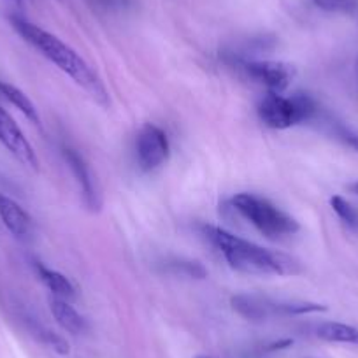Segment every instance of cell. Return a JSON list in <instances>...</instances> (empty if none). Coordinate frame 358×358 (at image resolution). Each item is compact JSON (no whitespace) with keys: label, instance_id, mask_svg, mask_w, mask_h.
<instances>
[{"label":"cell","instance_id":"277c9868","mask_svg":"<svg viewBox=\"0 0 358 358\" xmlns=\"http://www.w3.org/2000/svg\"><path fill=\"white\" fill-rule=\"evenodd\" d=\"M318 102L306 92H295L290 97L283 94H267L258 102L257 113L265 127L274 130H287L301 123L311 122L318 115Z\"/></svg>","mask_w":358,"mask_h":358},{"label":"cell","instance_id":"4fadbf2b","mask_svg":"<svg viewBox=\"0 0 358 358\" xmlns=\"http://www.w3.org/2000/svg\"><path fill=\"white\" fill-rule=\"evenodd\" d=\"M316 336L327 343L358 344V329L341 322H325L316 329Z\"/></svg>","mask_w":358,"mask_h":358},{"label":"cell","instance_id":"9c48e42d","mask_svg":"<svg viewBox=\"0 0 358 358\" xmlns=\"http://www.w3.org/2000/svg\"><path fill=\"white\" fill-rule=\"evenodd\" d=\"M0 220L18 239H27L32 234V218L29 213L15 199L4 194H0Z\"/></svg>","mask_w":358,"mask_h":358},{"label":"cell","instance_id":"2e32d148","mask_svg":"<svg viewBox=\"0 0 358 358\" xmlns=\"http://www.w3.org/2000/svg\"><path fill=\"white\" fill-rule=\"evenodd\" d=\"M330 206H332L334 213H336V215L339 216V218L343 220L346 225L357 229V227H358V213H357V209H355L353 206H351L350 202L346 201V199L341 197V195H334V197L330 199Z\"/></svg>","mask_w":358,"mask_h":358},{"label":"cell","instance_id":"7c38bea8","mask_svg":"<svg viewBox=\"0 0 358 358\" xmlns=\"http://www.w3.org/2000/svg\"><path fill=\"white\" fill-rule=\"evenodd\" d=\"M36 271L39 280L43 281L44 287L51 292L53 297L65 299V301H72V299L76 297V288L67 276H64V274L55 271V268L46 267V265L41 264V262H36Z\"/></svg>","mask_w":358,"mask_h":358},{"label":"cell","instance_id":"ba28073f","mask_svg":"<svg viewBox=\"0 0 358 358\" xmlns=\"http://www.w3.org/2000/svg\"><path fill=\"white\" fill-rule=\"evenodd\" d=\"M62 153H64L65 162H67L69 169H71L76 181H78L79 190H81L83 201H85L86 208H88L92 213L101 211V206H102L101 194H99L94 174H92V171H90L85 158H83L78 151L72 150V148H64Z\"/></svg>","mask_w":358,"mask_h":358},{"label":"cell","instance_id":"cb8c5ba5","mask_svg":"<svg viewBox=\"0 0 358 358\" xmlns=\"http://www.w3.org/2000/svg\"><path fill=\"white\" fill-rule=\"evenodd\" d=\"M357 71H358V62H357Z\"/></svg>","mask_w":358,"mask_h":358},{"label":"cell","instance_id":"ac0fdd59","mask_svg":"<svg viewBox=\"0 0 358 358\" xmlns=\"http://www.w3.org/2000/svg\"><path fill=\"white\" fill-rule=\"evenodd\" d=\"M313 4L325 13H351L355 0H313Z\"/></svg>","mask_w":358,"mask_h":358},{"label":"cell","instance_id":"44dd1931","mask_svg":"<svg viewBox=\"0 0 358 358\" xmlns=\"http://www.w3.org/2000/svg\"><path fill=\"white\" fill-rule=\"evenodd\" d=\"M348 190H350L351 194L357 195V197H358V181H355V183H351L350 187H348Z\"/></svg>","mask_w":358,"mask_h":358},{"label":"cell","instance_id":"603a6c76","mask_svg":"<svg viewBox=\"0 0 358 358\" xmlns=\"http://www.w3.org/2000/svg\"><path fill=\"white\" fill-rule=\"evenodd\" d=\"M197 358H211V357H197Z\"/></svg>","mask_w":358,"mask_h":358},{"label":"cell","instance_id":"3957f363","mask_svg":"<svg viewBox=\"0 0 358 358\" xmlns=\"http://www.w3.org/2000/svg\"><path fill=\"white\" fill-rule=\"evenodd\" d=\"M230 204L262 236L271 241L287 239V237L295 236L301 230V225L294 216L283 211L273 201L260 197L257 194L241 192V194L234 195Z\"/></svg>","mask_w":358,"mask_h":358},{"label":"cell","instance_id":"e0dca14e","mask_svg":"<svg viewBox=\"0 0 358 358\" xmlns=\"http://www.w3.org/2000/svg\"><path fill=\"white\" fill-rule=\"evenodd\" d=\"M39 339L43 341L48 348H51L55 353L62 355V357H64V355H69V351H71V346H69L65 337H62L60 334L57 332H51V330L48 329H39Z\"/></svg>","mask_w":358,"mask_h":358},{"label":"cell","instance_id":"7402d4cb","mask_svg":"<svg viewBox=\"0 0 358 358\" xmlns=\"http://www.w3.org/2000/svg\"><path fill=\"white\" fill-rule=\"evenodd\" d=\"M11 2H16V4H22V0H11Z\"/></svg>","mask_w":358,"mask_h":358},{"label":"cell","instance_id":"9a60e30c","mask_svg":"<svg viewBox=\"0 0 358 358\" xmlns=\"http://www.w3.org/2000/svg\"><path fill=\"white\" fill-rule=\"evenodd\" d=\"M165 271L176 274V276L179 274V276L195 278V280H204V278L208 276V271H206V267L201 264V262H188V260L167 262Z\"/></svg>","mask_w":358,"mask_h":358},{"label":"cell","instance_id":"52a82bcc","mask_svg":"<svg viewBox=\"0 0 358 358\" xmlns=\"http://www.w3.org/2000/svg\"><path fill=\"white\" fill-rule=\"evenodd\" d=\"M0 144L20 164L32 169V171H39V158H37L36 150L25 137L23 130L18 127V123L15 122V118L2 108H0Z\"/></svg>","mask_w":358,"mask_h":358},{"label":"cell","instance_id":"8992f818","mask_svg":"<svg viewBox=\"0 0 358 358\" xmlns=\"http://www.w3.org/2000/svg\"><path fill=\"white\" fill-rule=\"evenodd\" d=\"M241 69L251 81L264 86L271 94H285L294 79V67L283 62H243Z\"/></svg>","mask_w":358,"mask_h":358},{"label":"cell","instance_id":"5bb4252c","mask_svg":"<svg viewBox=\"0 0 358 358\" xmlns=\"http://www.w3.org/2000/svg\"><path fill=\"white\" fill-rule=\"evenodd\" d=\"M0 95H2L8 102H11V104L15 106L22 115H25V118L30 120L34 125H39L41 123L39 113H37L34 102L27 97L25 92H22V90L16 88V86L9 85V83L0 81Z\"/></svg>","mask_w":358,"mask_h":358},{"label":"cell","instance_id":"8fae6325","mask_svg":"<svg viewBox=\"0 0 358 358\" xmlns=\"http://www.w3.org/2000/svg\"><path fill=\"white\" fill-rule=\"evenodd\" d=\"M50 311L53 315L55 322L65 330V332L72 334V336H81L86 332L88 325H86V320L83 318L78 313V309L71 304V301H65V299L53 297L51 295L50 301Z\"/></svg>","mask_w":358,"mask_h":358},{"label":"cell","instance_id":"d6986e66","mask_svg":"<svg viewBox=\"0 0 358 358\" xmlns=\"http://www.w3.org/2000/svg\"><path fill=\"white\" fill-rule=\"evenodd\" d=\"M337 136H339L341 139L348 144V146H351L353 150L358 151V134L357 132H353V130H350V129H344V127H339V130H337Z\"/></svg>","mask_w":358,"mask_h":358},{"label":"cell","instance_id":"30bf717a","mask_svg":"<svg viewBox=\"0 0 358 358\" xmlns=\"http://www.w3.org/2000/svg\"><path fill=\"white\" fill-rule=\"evenodd\" d=\"M234 311L239 313L243 318L250 322H264V320L274 316V301L262 295L239 294L232 297Z\"/></svg>","mask_w":358,"mask_h":358},{"label":"cell","instance_id":"5b68a950","mask_svg":"<svg viewBox=\"0 0 358 358\" xmlns=\"http://www.w3.org/2000/svg\"><path fill=\"white\" fill-rule=\"evenodd\" d=\"M171 157V143L160 127L146 123L136 139V160L143 172H155L164 167Z\"/></svg>","mask_w":358,"mask_h":358},{"label":"cell","instance_id":"ffe728a7","mask_svg":"<svg viewBox=\"0 0 358 358\" xmlns=\"http://www.w3.org/2000/svg\"><path fill=\"white\" fill-rule=\"evenodd\" d=\"M294 344V341L292 339H283V341H278V343H273L271 346L267 348V351H278V350H285V348L292 346Z\"/></svg>","mask_w":358,"mask_h":358},{"label":"cell","instance_id":"6da1fadb","mask_svg":"<svg viewBox=\"0 0 358 358\" xmlns=\"http://www.w3.org/2000/svg\"><path fill=\"white\" fill-rule=\"evenodd\" d=\"M11 25L23 37L25 43L39 51L51 64L57 65L76 85L81 86L97 104H101L102 108H109L108 88L81 55L76 53L60 37L53 36L51 32L41 29L39 25L22 18V16H11Z\"/></svg>","mask_w":358,"mask_h":358},{"label":"cell","instance_id":"7a4b0ae2","mask_svg":"<svg viewBox=\"0 0 358 358\" xmlns=\"http://www.w3.org/2000/svg\"><path fill=\"white\" fill-rule=\"evenodd\" d=\"M202 234L237 273L251 276H294L301 273L295 258L243 239L222 227L202 225Z\"/></svg>","mask_w":358,"mask_h":358}]
</instances>
